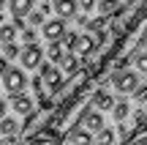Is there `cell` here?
Instances as JSON below:
<instances>
[{
  "label": "cell",
  "mask_w": 147,
  "mask_h": 145,
  "mask_svg": "<svg viewBox=\"0 0 147 145\" xmlns=\"http://www.w3.org/2000/svg\"><path fill=\"white\" fill-rule=\"evenodd\" d=\"M11 107L19 115H30L33 112V99L25 96V93H16V96H11Z\"/></svg>",
  "instance_id": "9"
},
{
  "label": "cell",
  "mask_w": 147,
  "mask_h": 145,
  "mask_svg": "<svg viewBox=\"0 0 147 145\" xmlns=\"http://www.w3.org/2000/svg\"><path fill=\"white\" fill-rule=\"evenodd\" d=\"M3 55L5 58H19V47L16 44H3Z\"/></svg>",
  "instance_id": "23"
},
{
  "label": "cell",
  "mask_w": 147,
  "mask_h": 145,
  "mask_svg": "<svg viewBox=\"0 0 147 145\" xmlns=\"http://www.w3.org/2000/svg\"><path fill=\"white\" fill-rule=\"evenodd\" d=\"M41 69V82H44V88L49 91V96H57L60 91H63V74H60V69L57 66H49V63H41L38 66Z\"/></svg>",
  "instance_id": "1"
},
{
  "label": "cell",
  "mask_w": 147,
  "mask_h": 145,
  "mask_svg": "<svg viewBox=\"0 0 147 145\" xmlns=\"http://www.w3.org/2000/svg\"><path fill=\"white\" fill-rule=\"evenodd\" d=\"M41 30H44V38H47L49 44H52V41H60V38L65 36V22L63 19H49V22H44V25H41Z\"/></svg>",
  "instance_id": "6"
},
{
  "label": "cell",
  "mask_w": 147,
  "mask_h": 145,
  "mask_svg": "<svg viewBox=\"0 0 147 145\" xmlns=\"http://www.w3.org/2000/svg\"><path fill=\"white\" fill-rule=\"evenodd\" d=\"M65 140H68V145H93V134L87 129H82V126H71Z\"/></svg>",
  "instance_id": "7"
},
{
  "label": "cell",
  "mask_w": 147,
  "mask_h": 145,
  "mask_svg": "<svg viewBox=\"0 0 147 145\" xmlns=\"http://www.w3.org/2000/svg\"><path fill=\"white\" fill-rule=\"evenodd\" d=\"M134 101H139V104H147V85H139L136 91H134Z\"/></svg>",
  "instance_id": "22"
},
{
  "label": "cell",
  "mask_w": 147,
  "mask_h": 145,
  "mask_svg": "<svg viewBox=\"0 0 147 145\" xmlns=\"http://www.w3.org/2000/svg\"><path fill=\"white\" fill-rule=\"evenodd\" d=\"M128 58H131V55H120V58L115 60V74H120V71H125V66H128Z\"/></svg>",
  "instance_id": "25"
},
{
  "label": "cell",
  "mask_w": 147,
  "mask_h": 145,
  "mask_svg": "<svg viewBox=\"0 0 147 145\" xmlns=\"http://www.w3.org/2000/svg\"><path fill=\"white\" fill-rule=\"evenodd\" d=\"M76 5H82L84 11H90V8L95 5V0H76Z\"/></svg>",
  "instance_id": "28"
},
{
  "label": "cell",
  "mask_w": 147,
  "mask_h": 145,
  "mask_svg": "<svg viewBox=\"0 0 147 145\" xmlns=\"http://www.w3.org/2000/svg\"><path fill=\"white\" fill-rule=\"evenodd\" d=\"M63 55H65V49L60 47V41H52V44H49V49H47V58L52 60V63H60V60H63Z\"/></svg>",
  "instance_id": "17"
},
{
  "label": "cell",
  "mask_w": 147,
  "mask_h": 145,
  "mask_svg": "<svg viewBox=\"0 0 147 145\" xmlns=\"http://www.w3.org/2000/svg\"><path fill=\"white\" fill-rule=\"evenodd\" d=\"M125 3H128V5H131V3H136V0H125Z\"/></svg>",
  "instance_id": "34"
},
{
  "label": "cell",
  "mask_w": 147,
  "mask_h": 145,
  "mask_svg": "<svg viewBox=\"0 0 147 145\" xmlns=\"http://www.w3.org/2000/svg\"><path fill=\"white\" fill-rule=\"evenodd\" d=\"M5 107H8V104H5V101H3V99H0V120H3V118H5Z\"/></svg>",
  "instance_id": "30"
},
{
  "label": "cell",
  "mask_w": 147,
  "mask_h": 145,
  "mask_svg": "<svg viewBox=\"0 0 147 145\" xmlns=\"http://www.w3.org/2000/svg\"><path fill=\"white\" fill-rule=\"evenodd\" d=\"M76 38H79V33H65L60 47H63V49H68V52H74V47H76Z\"/></svg>",
  "instance_id": "20"
},
{
  "label": "cell",
  "mask_w": 147,
  "mask_h": 145,
  "mask_svg": "<svg viewBox=\"0 0 147 145\" xmlns=\"http://www.w3.org/2000/svg\"><path fill=\"white\" fill-rule=\"evenodd\" d=\"M142 44H144V49H147V38H142Z\"/></svg>",
  "instance_id": "33"
},
{
  "label": "cell",
  "mask_w": 147,
  "mask_h": 145,
  "mask_svg": "<svg viewBox=\"0 0 147 145\" xmlns=\"http://www.w3.org/2000/svg\"><path fill=\"white\" fill-rule=\"evenodd\" d=\"M27 16H30V25H44V14L41 11H30Z\"/></svg>",
  "instance_id": "26"
},
{
  "label": "cell",
  "mask_w": 147,
  "mask_h": 145,
  "mask_svg": "<svg viewBox=\"0 0 147 145\" xmlns=\"http://www.w3.org/2000/svg\"><path fill=\"white\" fill-rule=\"evenodd\" d=\"M95 47H98V44H95L93 36H79V38H76V47H74V52H79L84 60H87L90 55L95 52Z\"/></svg>",
  "instance_id": "10"
},
{
  "label": "cell",
  "mask_w": 147,
  "mask_h": 145,
  "mask_svg": "<svg viewBox=\"0 0 147 145\" xmlns=\"http://www.w3.org/2000/svg\"><path fill=\"white\" fill-rule=\"evenodd\" d=\"M144 115H147V110H144Z\"/></svg>",
  "instance_id": "36"
},
{
  "label": "cell",
  "mask_w": 147,
  "mask_h": 145,
  "mask_svg": "<svg viewBox=\"0 0 147 145\" xmlns=\"http://www.w3.org/2000/svg\"><path fill=\"white\" fill-rule=\"evenodd\" d=\"M60 66H63V71H65V74H76V71H79V60H76V55H74V52L63 55Z\"/></svg>",
  "instance_id": "16"
},
{
  "label": "cell",
  "mask_w": 147,
  "mask_h": 145,
  "mask_svg": "<svg viewBox=\"0 0 147 145\" xmlns=\"http://www.w3.org/2000/svg\"><path fill=\"white\" fill-rule=\"evenodd\" d=\"M8 5H11L14 19H25V16L33 11V0H8Z\"/></svg>",
  "instance_id": "11"
},
{
  "label": "cell",
  "mask_w": 147,
  "mask_h": 145,
  "mask_svg": "<svg viewBox=\"0 0 147 145\" xmlns=\"http://www.w3.org/2000/svg\"><path fill=\"white\" fill-rule=\"evenodd\" d=\"M22 41H25V47L27 44H36V30H33V27H25V30H22Z\"/></svg>",
  "instance_id": "24"
},
{
  "label": "cell",
  "mask_w": 147,
  "mask_h": 145,
  "mask_svg": "<svg viewBox=\"0 0 147 145\" xmlns=\"http://www.w3.org/2000/svg\"><path fill=\"white\" fill-rule=\"evenodd\" d=\"M3 88L11 93V96H16V93H25V88H27V77H25V71H22V69H5V74H3Z\"/></svg>",
  "instance_id": "2"
},
{
  "label": "cell",
  "mask_w": 147,
  "mask_h": 145,
  "mask_svg": "<svg viewBox=\"0 0 147 145\" xmlns=\"http://www.w3.org/2000/svg\"><path fill=\"white\" fill-rule=\"evenodd\" d=\"M16 38V27L14 25H0V41L3 44H14Z\"/></svg>",
  "instance_id": "19"
},
{
  "label": "cell",
  "mask_w": 147,
  "mask_h": 145,
  "mask_svg": "<svg viewBox=\"0 0 147 145\" xmlns=\"http://www.w3.org/2000/svg\"><path fill=\"white\" fill-rule=\"evenodd\" d=\"M128 145H147V134H142V137H134Z\"/></svg>",
  "instance_id": "29"
},
{
  "label": "cell",
  "mask_w": 147,
  "mask_h": 145,
  "mask_svg": "<svg viewBox=\"0 0 147 145\" xmlns=\"http://www.w3.org/2000/svg\"><path fill=\"white\" fill-rule=\"evenodd\" d=\"M55 14H57V19H71V16H76V0H55L52 3Z\"/></svg>",
  "instance_id": "8"
},
{
  "label": "cell",
  "mask_w": 147,
  "mask_h": 145,
  "mask_svg": "<svg viewBox=\"0 0 147 145\" xmlns=\"http://www.w3.org/2000/svg\"><path fill=\"white\" fill-rule=\"evenodd\" d=\"M16 131H19V123H16L14 118H3L0 120V134L8 140V137H16Z\"/></svg>",
  "instance_id": "14"
},
{
  "label": "cell",
  "mask_w": 147,
  "mask_h": 145,
  "mask_svg": "<svg viewBox=\"0 0 147 145\" xmlns=\"http://www.w3.org/2000/svg\"><path fill=\"white\" fill-rule=\"evenodd\" d=\"M95 145H115V131L104 126V129L95 134Z\"/></svg>",
  "instance_id": "18"
},
{
  "label": "cell",
  "mask_w": 147,
  "mask_h": 145,
  "mask_svg": "<svg viewBox=\"0 0 147 145\" xmlns=\"http://www.w3.org/2000/svg\"><path fill=\"white\" fill-rule=\"evenodd\" d=\"M128 112H131V104H128V101H115V107H112V115H115L117 123H123V120L128 118Z\"/></svg>",
  "instance_id": "15"
},
{
  "label": "cell",
  "mask_w": 147,
  "mask_h": 145,
  "mask_svg": "<svg viewBox=\"0 0 147 145\" xmlns=\"http://www.w3.org/2000/svg\"><path fill=\"white\" fill-rule=\"evenodd\" d=\"M79 126L87 129L90 134H93V131H101V129H104V115H101L98 110H87V107H84L82 115H79Z\"/></svg>",
  "instance_id": "4"
},
{
  "label": "cell",
  "mask_w": 147,
  "mask_h": 145,
  "mask_svg": "<svg viewBox=\"0 0 147 145\" xmlns=\"http://www.w3.org/2000/svg\"><path fill=\"white\" fill-rule=\"evenodd\" d=\"M5 3H8V0H0V14H3V8H5Z\"/></svg>",
  "instance_id": "32"
},
{
  "label": "cell",
  "mask_w": 147,
  "mask_h": 145,
  "mask_svg": "<svg viewBox=\"0 0 147 145\" xmlns=\"http://www.w3.org/2000/svg\"><path fill=\"white\" fill-rule=\"evenodd\" d=\"M30 85H33V91H36V93H44V82H41V77H33Z\"/></svg>",
  "instance_id": "27"
},
{
  "label": "cell",
  "mask_w": 147,
  "mask_h": 145,
  "mask_svg": "<svg viewBox=\"0 0 147 145\" xmlns=\"http://www.w3.org/2000/svg\"><path fill=\"white\" fill-rule=\"evenodd\" d=\"M5 69H8V63H5V58H0V77L5 74Z\"/></svg>",
  "instance_id": "31"
},
{
  "label": "cell",
  "mask_w": 147,
  "mask_h": 145,
  "mask_svg": "<svg viewBox=\"0 0 147 145\" xmlns=\"http://www.w3.org/2000/svg\"><path fill=\"white\" fill-rule=\"evenodd\" d=\"M93 104L98 110H112L115 107V99L109 96V91H104V88H98V91L93 93Z\"/></svg>",
  "instance_id": "13"
},
{
  "label": "cell",
  "mask_w": 147,
  "mask_h": 145,
  "mask_svg": "<svg viewBox=\"0 0 147 145\" xmlns=\"http://www.w3.org/2000/svg\"><path fill=\"white\" fill-rule=\"evenodd\" d=\"M98 11H101V16H120L125 8L117 0H98Z\"/></svg>",
  "instance_id": "12"
},
{
  "label": "cell",
  "mask_w": 147,
  "mask_h": 145,
  "mask_svg": "<svg viewBox=\"0 0 147 145\" xmlns=\"http://www.w3.org/2000/svg\"><path fill=\"white\" fill-rule=\"evenodd\" d=\"M115 88L120 93H134L139 88V74H134V71H120V74H115Z\"/></svg>",
  "instance_id": "5"
},
{
  "label": "cell",
  "mask_w": 147,
  "mask_h": 145,
  "mask_svg": "<svg viewBox=\"0 0 147 145\" xmlns=\"http://www.w3.org/2000/svg\"><path fill=\"white\" fill-rule=\"evenodd\" d=\"M144 38H147V30H144Z\"/></svg>",
  "instance_id": "35"
},
{
  "label": "cell",
  "mask_w": 147,
  "mask_h": 145,
  "mask_svg": "<svg viewBox=\"0 0 147 145\" xmlns=\"http://www.w3.org/2000/svg\"><path fill=\"white\" fill-rule=\"evenodd\" d=\"M134 60H136V69H139V74H144V77H147V52H139V55H134Z\"/></svg>",
  "instance_id": "21"
},
{
  "label": "cell",
  "mask_w": 147,
  "mask_h": 145,
  "mask_svg": "<svg viewBox=\"0 0 147 145\" xmlns=\"http://www.w3.org/2000/svg\"><path fill=\"white\" fill-rule=\"evenodd\" d=\"M19 60H22V69H38L44 63V49L38 44H27L25 49H19Z\"/></svg>",
  "instance_id": "3"
}]
</instances>
